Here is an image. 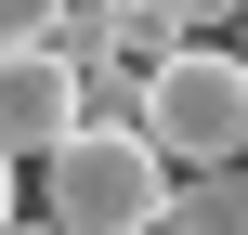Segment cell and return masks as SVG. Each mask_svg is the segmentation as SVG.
I'll use <instances>...</instances> for the list:
<instances>
[{
  "instance_id": "obj_7",
  "label": "cell",
  "mask_w": 248,
  "mask_h": 235,
  "mask_svg": "<svg viewBox=\"0 0 248 235\" xmlns=\"http://www.w3.org/2000/svg\"><path fill=\"white\" fill-rule=\"evenodd\" d=\"M13 222H26V209H13V157H0V235H13Z\"/></svg>"
},
{
  "instance_id": "obj_8",
  "label": "cell",
  "mask_w": 248,
  "mask_h": 235,
  "mask_svg": "<svg viewBox=\"0 0 248 235\" xmlns=\"http://www.w3.org/2000/svg\"><path fill=\"white\" fill-rule=\"evenodd\" d=\"M222 52H235V65H248V13H235V39H222Z\"/></svg>"
},
{
  "instance_id": "obj_4",
  "label": "cell",
  "mask_w": 248,
  "mask_h": 235,
  "mask_svg": "<svg viewBox=\"0 0 248 235\" xmlns=\"http://www.w3.org/2000/svg\"><path fill=\"white\" fill-rule=\"evenodd\" d=\"M157 235H248V170H183Z\"/></svg>"
},
{
  "instance_id": "obj_3",
  "label": "cell",
  "mask_w": 248,
  "mask_h": 235,
  "mask_svg": "<svg viewBox=\"0 0 248 235\" xmlns=\"http://www.w3.org/2000/svg\"><path fill=\"white\" fill-rule=\"evenodd\" d=\"M78 131V65L52 52V39H26V52H0V157L26 170V157H52Z\"/></svg>"
},
{
  "instance_id": "obj_2",
  "label": "cell",
  "mask_w": 248,
  "mask_h": 235,
  "mask_svg": "<svg viewBox=\"0 0 248 235\" xmlns=\"http://www.w3.org/2000/svg\"><path fill=\"white\" fill-rule=\"evenodd\" d=\"M39 196H52V235H157L170 209V157L144 144V131H65L52 157H39Z\"/></svg>"
},
{
  "instance_id": "obj_6",
  "label": "cell",
  "mask_w": 248,
  "mask_h": 235,
  "mask_svg": "<svg viewBox=\"0 0 248 235\" xmlns=\"http://www.w3.org/2000/svg\"><path fill=\"white\" fill-rule=\"evenodd\" d=\"M235 13H248V0H170V26H183V39H235Z\"/></svg>"
},
{
  "instance_id": "obj_5",
  "label": "cell",
  "mask_w": 248,
  "mask_h": 235,
  "mask_svg": "<svg viewBox=\"0 0 248 235\" xmlns=\"http://www.w3.org/2000/svg\"><path fill=\"white\" fill-rule=\"evenodd\" d=\"M65 26V0H0V52H26V39H52Z\"/></svg>"
},
{
  "instance_id": "obj_1",
  "label": "cell",
  "mask_w": 248,
  "mask_h": 235,
  "mask_svg": "<svg viewBox=\"0 0 248 235\" xmlns=\"http://www.w3.org/2000/svg\"><path fill=\"white\" fill-rule=\"evenodd\" d=\"M131 131L170 157V183H183V170H248V65L222 39H183L170 65H144Z\"/></svg>"
}]
</instances>
